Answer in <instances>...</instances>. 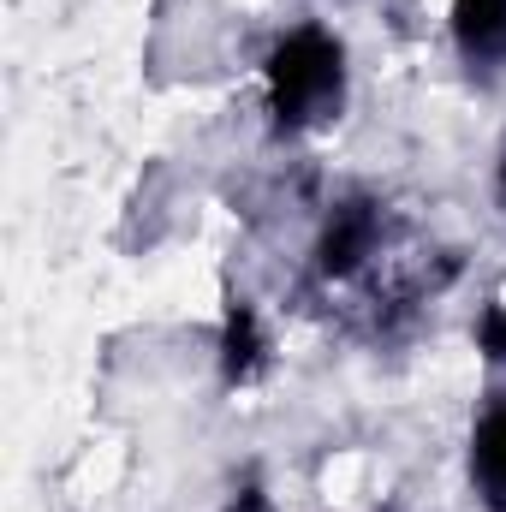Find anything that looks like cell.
Wrapping results in <instances>:
<instances>
[{
    "label": "cell",
    "mask_w": 506,
    "mask_h": 512,
    "mask_svg": "<svg viewBox=\"0 0 506 512\" xmlns=\"http://www.w3.org/2000/svg\"><path fill=\"white\" fill-rule=\"evenodd\" d=\"M495 197H501V209H506V137H501V149H495Z\"/></svg>",
    "instance_id": "ba28073f"
},
{
    "label": "cell",
    "mask_w": 506,
    "mask_h": 512,
    "mask_svg": "<svg viewBox=\"0 0 506 512\" xmlns=\"http://www.w3.org/2000/svg\"><path fill=\"white\" fill-rule=\"evenodd\" d=\"M352 90V54L328 24H292L262 54V102L280 137H304L340 120Z\"/></svg>",
    "instance_id": "6da1fadb"
},
{
    "label": "cell",
    "mask_w": 506,
    "mask_h": 512,
    "mask_svg": "<svg viewBox=\"0 0 506 512\" xmlns=\"http://www.w3.org/2000/svg\"><path fill=\"white\" fill-rule=\"evenodd\" d=\"M215 512H280V507H274V495H268V483H262V477H239V483H233V495H227Z\"/></svg>",
    "instance_id": "52a82bcc"
},
{
    "label": "cell",
    "mask_w": 506,
    "mask_h": 512,
    "mask_svg": "<svg viewBox=\"0 0 506 512\" xmlns=\"http://www.w3.org/2000/svg\"><path fill=\"white\" fill-rule=\"evenodd\" d=\"M381 239H387V209H381L376 197H346V203L328 209L310 262H316L322 280H352L381 251Z\"/></svg>",
    "instance_id": "7a4b0ae2"
},
{
    "label": "cell",
    "mask_w": 506,
    "mask_h": 512,
    "mask_svg": "<svg viewBox=\"0 0 506 512\" xmlns=\"http://www.w3.org/2000/svg\"><path fill=\"white\" fill-rule=\"evenodd\" d=\"M471 346H477L483 364L506 370V298H489V304L477 310V322H471Z\"/></svg>",
    "instance_id": "8992f818"
},
{
    "label": "cell",
    "mask_w": 506,
    "mask_h": 512,
    "mask_svg": "<svg viewBox=\"0 0 506 512\" xmlns=\"http://www.w3.org/2000/svg\"><path fill=\"white\" fill-rule=\"evenodd\" d=\"M215 364H221V382L227 387H251L268 376L274 364V334L256 310V298L245 292H227L221 304V328H215Z\"/></svg>",
    "instance_id": "3957f363"
},
{
    "label": "cell",
    "mask_w": 506,
    "mask_h": 512,
    "mask_svg": "<svg viewBox=\"0 0 506 512\" xmlns=\"http://www.w3.org/2000/svg\"><path fill=\"white\" fill-rule=\"evenodd\" d=\"M465 477H471V501L483 512H506V393H495L465 441Z\"/></svg>",
    "instance_id": "277c9868"
},
{
    "label": "cell",
    "mask_w": 506,
    "mask_h": 512,
    "mask_svg": "<svg viewBox=\"0 0 506 512\" xmlns=\"http://www.w3.org/2000/svg\"><path fill=\"white\" fill-rule=\"evenodd\" d=\"M447 36L465 66H506V0H447Z\"/></svg>",
    "instance_id": "5b68a950"
}]
</instances>
